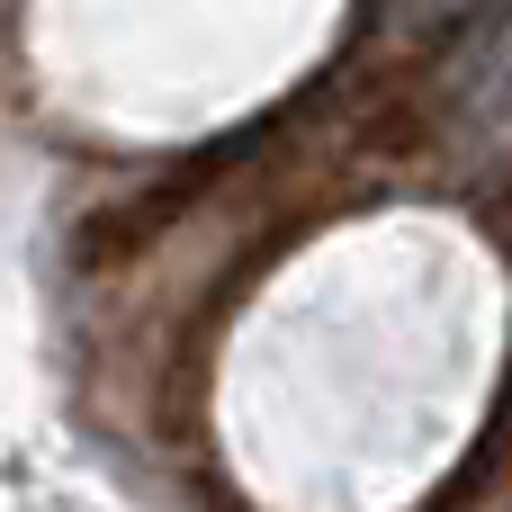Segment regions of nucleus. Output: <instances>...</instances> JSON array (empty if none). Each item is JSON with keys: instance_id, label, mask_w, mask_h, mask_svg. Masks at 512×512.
<instances>
[{"instance_id": "1", "label": "nucleus", "mask_w": 512, "mask_h": 512, "mask_svg": "<svg viewBox=\"0 0 512 512\" xmlns=\"http://www.w3.org/2000/svg\"><path fill=\"white\" fill-rule=\"evenodd\" d=\"M468 9H486V0H396V27H450V18H468Z\"/></svg>"}]
</instances>
